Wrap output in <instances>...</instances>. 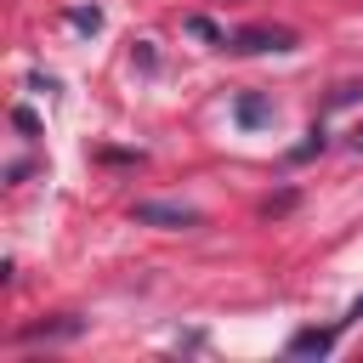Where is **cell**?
<instances>
[{
    "instance_id": "obj_1",
    "label": "cell",
    "mask_w": 363,
    "mask_h": 363,
    "mask_svg": "<svg viewBox=\"0 0 363 363\" xmlns=\"http://www.w3.org/2000/svg\"><path fill=\"white\" fill-rule=\"evenodd\" d=\"M227 51H244V57H255V51H295V34L289 28H238V34H227Z\"/></svg>"
},
{
    "instance_id": "obj_2",
    "label": "cell",
    "mask_w": 363,
    "mask_h": 363,
    "mask_svg": "<svg viewBox=\"0 0 363 363\" xmlns=\"http://www.w3.org/2000/svg\"><path fill=\"white\" fill-rule=\"evenodd\" d=\"M136 221L142 227H199V210L193 204H170V199H147V204H136Z\"/></svg>"
},
{
    "instance_id": "obj_3",
    "label": "cell",
    "mask_w": 363,
    "mask_h": 363,
    "mask_svg": "<svg viewBox=\"0 0 363 363\" xmlns=\"http://www.w3.org/2000/svg\"><path fill=\"white\" fill-rule=\"evenodd\" d=\"M340 329H346V323H335V329H301V335H289V357H329V352H335V340H340Z\"/></svg>"
},
{
    "instance_id": "obj_4",
    "label": "cell",
    "mask_w": 363,
    "mask_h": 363,
    "mask_svg": "<svg viewBox=\"0 0 363 363\" xmlns=\"http://www.w3.org/2000/svg\"><path fill=\"white\" fill-rule=\"evenodd\" d=\"M79 329H85V323H79L74 312H62L57 323H23V329H17V340H23V346H28V340H74Z\"/></svg>"
},
{
    "instance_id": "obj_5",
    "label": "cell",
    "mask_w": 363,
    "mask_h": 363,
    "mask_svg": "<svg viewBox=\"0 0 363 363\" xmlns=\"http://www.w3.org/2000/svg\"><path fill=\"white\" fill-rule=\"evenodd\" d=\"M233 113H238V125H244V130H255V125H267V119H272V102H267V96H238V108H233Z\"/></svg>"
},
{
    "instance_id": "obj_6",
    "label": "cell",
    "mask_w": 363,
    "mask_h": 363,
    "mask_svg": "<svg viewBox=\"0 0 363 363\" xmlns=\"http://www.w3.org/2000/svg\"><path fill=\"white\" fill-rule=\"evenodd\" d=\"M68 23H74V28H85V34H96V28H102V11H96V6H74V11H68Z\"/></svg>"
},
{
    "instance_id": "obj_7",
    "label": "cell",
    "mask_w": 363,
    "mask_h": 363,
    "mask_svg": "<svg viewBox=\"0 0 363 363\" xmlns=\"http://www.w3.org/2000/svg\"><path fill=\"white\" fill-rule=\"evenodd\" d=\"M187 34H199V40H216V45H227V34L210 23V17H187Z\"/></svg>"
},
{
    "instance_id": "obj_8",
    "label": "cell",
    "mask_w": 363,
    "mask_h": 363,
    "mask_svg": "<svg viewBox=\"0 0 363 363\" xmlns=\"http://www.w3.org/2000/svg\"><path fill=\"white\" fill-rule=\"evenodd\" d=\"M312 153H323V125H312V130H306V142H301L289 159H312Z\"/></svg>"
},
{
    "instance_id": "obj_9",
    "label": "cell",
    "mask_w": 363,
    "mask_h": 363,
    "mask_svg": "<svg viewBox=\"0 0 363 363\" xmlns=\"http://www.w3.org/2000/svg\"><path fill=\"white\" fill-rule=\"evenodd\" d=\"M357 96H363L357 79H352V85H335V91H329V108H346V102H357Z\"/></svg>"
},
{
    "instance_id": "obj_10",
    "label": "cell",
    "mask_w": 363,
    "mask_h": 363,
    "mask_svg": "<svg viewBox=\"0 0 363 363\" xmlns=\"http://www.w3.org/2000/svg\"><path fill=\"white\" fill-rule=\"evenodd\" d=\"M11 125H17V130H23V136H34V130H40V119H34V113H28V108H17V113H11Z\"/></svg>"
},
{
    "instance_id": "obj_11",
    "label": "cell",
    "mask_w": 363,
    "mask_h": 363,
    "mask_svg": "<svg viewBox=\"0 0 363 363\" xmlns=\"http://www.w3.org/2000/svg\"><path fill=\"white\" fill-rule=\"evenodd\" d=\"M357 318H363V295H357V301H352V312H346V318H340V323H357Z\"/></svg>"
},
{
    "instance_id": "obj_12",
    "label": "cell",
    "mask_w": 363,
    "mask_h": 363,
    "mask_svg": "<svg viewBox=\"0 0 363 363\" xmlns=\"http://www.w3.org/2000/svg\"><path fill=\"white\" fill-rule=\"evenodd\" d=\"M346 142H352V153H363V119H357V130H352Z\"/></svg>"
}]
</instances>
